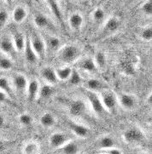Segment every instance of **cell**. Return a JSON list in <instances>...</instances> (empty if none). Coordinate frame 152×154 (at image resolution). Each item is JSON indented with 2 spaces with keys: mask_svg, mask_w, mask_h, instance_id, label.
Returning a JSON list of instances; mask_svg holds the SVG:
<instances>
[{
  "mask_svg": "<svg viewBox=\"0 0 152 154\" xmlns=\"http://www.w3.org/2000/svg\"><path fill=\"white\" fill-rule=\"evenodd\" d=\"M79 1H85V0H79Z\"/></svg>",
  "mask_w": 152,
  "mask_h": 154,
  "instance_id": "cell-46",
  "label": "cell"
},
{
  "mask_svg": "<svg viewBox=\"0 0 152 154\" xmlns=\"http://www.w3.org/2000/svg\"><path fill=\"white\" fill-rule=\"evenodd\" d=\"M73 69L69 65H63L55 69L58 81H68L72 74Z\"/></svg>",
  "mask_w": 152,
  "mask_h": 154,
  "instance_id": "cell-27",
  "label": "cell"
},
{
  "mask_svg": "<svg viewBox=\"0 0 152 154\" xmlns=\"http://www.w3.org/2000/svg\"><path fill=\"white\" fill-rule=\"evenodd\" d=\"M9 100V96L5 92L0 90V103H6Z\"/></svg>",
  "mask_w": 152,
  "mask_h": 154,
  "instance_id": "cell-39",
  "label": "cell"
},
{
  "mask_svg": "<svg viewBox=\"0 0 152 154\" xmlns=\"http://www.w3.org/2000/svg\"><path fill=\"white\" fill-rule=\"evenodd\" d=\"M10 18V15L8 13V11L4 9L0 10V30L6 25V23L8 22Z\"/></svg>",
  "mask_w": 152,
  "mask_h": 154,
  "instance_id": "cell-38",
  "label": "cell"
},
{
  "mask_svg": "<svg viewBox=\"0 0 152 154\" xmlns=\"http://www.w3.org/2000/svg\"><path fill=\"white\" fill-rule=\"evenodd\" d=\"M67 105L69 112L74 117H81L86 112V103L82 100H70Z\"/></svg>",
  "mask_w": 152,
  "mask_h": 154,
  "instance_id": "cell-14",
  "label": "cell"
},
{
  "mask_svg": "<svg viewBox=\"0 0 152 154\" xmlns=\"http://www.w3.org/2000/svg\"><path fill=\"white\" fill-rule=\"evenodd\" d=\"M68 140H70V139L65 133H63L62 131H56L50 135L49 144L52 148L60 149Z\"/></svg>",
  "mask_w": 152,
  "mask_h": 154,
  "instance_id": "cell-11",
  "label": "cell"
},
{
  "mask_svg": "<svg viewBox=\"0 0 152 154\" xmlns=\"http://www.w3.org/2000/svg\"><path fill=\"white\" fill-rule=\"evenodd\" d=\"M140 10L144 15L146 16H151L152 15V1L151 0H145L141 5Z\"/></svg>",
  "mask_w": 152,
  "mask_h": 154,
  "instance_id": "cell-37",
  "label": "cell"
},
{
  "mask_svg": "<svg viewBox=\"0 0 152 154\" xmlns=\"http://www.w3.org/2000/svg\"><path fill=\"white\" fill-rule=\"evenodd\" d=\"M10 82L14 88L15 92H18L20 94H26V89L28 80L25 75L20 72H15L12 74Z\"/></svg>",
  "mask_w": 152,
  "mask_h": 154,
  "instance_id": "cell-7",
  "label": "cell"
},
{
  "mask_svg": "<svg viewBox=\"0 0 152 154\" xmlns=\"http://www.w3.org/2000/svg\"><path fill=\"white\" fill-rule=\"evenodd\" d=\"M10 37H11V39H12V42H13L15 51L19 52V53L23 52L24 48H25L26 42H27V37L25 35L19 30L15 29L12 32Z\"/></svg>",
  "mask_w": 152,
  "mask_h": 154,
  "instance_id": "cell-16",
  "label": "cell"
},
{
  "mask_svg": "<svg viewBox=\"0 0 152 154\" xmlns=\"http://www.w3.org/2000/svg\"><path fill=\"white\" fill-rule=\"evenodd\" d=\"M137 154H150L147 152H138Z\"/></svg>",
  "mask_w": 152,
  "mask_h": 154,
  "instance_id": "cell-45",
  "label": "cell"
},
{
  "mask_svg": "<svg viewBox=\"0 0 152 154\" xmlns=\"http://www.w3.org/2000/svg\"><path fill=\"white\" fill-rule=\"evenodd\" d=\"M149 100L148 104L151 105V93H150V94H149V96H147V100Z\"/></svg>",
  "mask_w": 152,
  "mask_h": 154,
  "instance_id": "cell-43",
  "label": "cell"
},
{
  "mask_svg": "<svg viewBox=\"0 0 152 154\" xmlns=\"http://www.w3.org/2000/svg\"><path fill=\"white\" fill-rule=\"evenodd\" d=\"M103 154H107V153H106V152H104V153H103Z\"/></svg>",
  "mask_w": 152,
  "mask_h": 154,
  "instance_id": "cell-47",
  "label": "cell"
},
{
  "mask_svg": "<svg viewBox=\"0 0 152 154\" xmlns=\"http://www.w3.org/2000/svg\"><path fill=\"white\" fill-rule=\"evenodd\" d=\"M0 52L1 54H4L10 58L15 55L16 51L13 45L11 37L9 35L5 34L0 38Z\"/></svg>",
  "mask_w": 152,
  "mask_h": 154,
  "instance_id": "cell-10",
  "label": "cell"
},
{
  "mask_svg": "<svg viewBox=\"0 0 152 154\" xmlns=\"http://www.w3.org/2000/svg\"><path fill=\"white\" fill-rule=\"evenodd\" d=\"M48 4L50 5V8L53 11L56 17L62 20V14L60 10V6H59V0H47Z\"/></svg>",
  "mask_w": 152,
  "mask_h": 154,
  "instance_id": "cell-36",
  "label": "cell"
},
{
  "mask_svg": "<svg viewBox=\"0 0 152 154\" xmlns=\"http://www.w3.org/2000/svg\"><path fill=\"white\" fill-rule=\"evenodd\" d=\"M3 2H5V4H7V5H10L13 2V0H3Z\"/></svg>",
  "mask_w": 152,
  "mask_h": 154,
  "instance_id": "cell-44",
  "label": "cell"
},
{
  "mask_svg": "<svg viewBox=\"0 0 152 154\" xmlns=\"http://www.w3.org/2000/svg\"><path fill=\"white\" fill-rule=\"evenodd\" d=\"M117 101L118 105L122 109L127 112L134 111L138 107V99L137 95L132 93L123 92L117 95Z\"/></svg>",
  "mask_w": 152,
  "mask_h": 154,
  "instance_id": "cell-3",
  "label": "cell"
},
{
  "mask_svg": "<svg viewBox=\"0 0 152 154\" xmlns=\"http://www.w3.org/2000/svg\"><path fill=\"white\" fill-rule=\"evenodd\" d=\"M121 25L122 23H121V20H119V18H117L116 16H110L105 20L104 24L103 26L101 34L103 37L115 34L119 31Z\"/></svg>",
  "mask_w": 152,
  "mask_h": 154,
  "instance_id": "cell-6",
  "label": "cell"
},
{
  "mask_svg": "<svg viewBox=\"0 0 152 154\" xmlns=\"http://www.w3.org/2000/svg\"><path fill=\"white\" fill-rule=\"evenodd\" d=\"M23 53H24V57H25L27 63H28L29 65H35L38 62V60H40L38 55H36V53L34 52V50L32 49L27 37V42H26Z\"/></svg>",
  "mask_w": 152,
  "mask_h": 154,
  "instance_id": "cell-23",
  "label": "cell"
},
{
  "mask_svg": "<svg viewBox=\"0 0 152 154\" xmlns=\"http://www.w3.org/2000/svg\"><path fill=\"white\" fill-rule=\"evenodd\" d=\"M85 91H86L85 94H86L87 102L91 110L94 112V113L97 116H102L103 114H104L106 112V111L102 104L101 100L99 98L98 94L86 90H85Z\"/></svg>",
  "mask_w": 152,
  "mask_h": 154,
  "instance_id": "cell-5",
  "label": "cell"
},
{
  "mask_svg": "<svg viewBox=\"0 0 152 154\" xmlns=\"http://www.w3.org/2000/svg\"><path fill=\"white\" fill-rule=\"evenodd\" d=\"M82 50L76 45H66L57 50V59L64 65H70L81 59Z\"/></svg>",
  "mask_w": 152,
  "mask_h": 154,
  "instance_id": "cell-1",
  "label": "cell"
},
{
  "mask_svg": "<svg viewBox=\"0 0 152 154\" xmlns=\"http://www.w3.org/2000/svg\"><path fill=\"white\" fill-rule=\"evenodd\" d=\"M17 120L19 124L22 126H30L33 124V119L32 115L29 114L28 112H22L17 117Z\"/></svg>",
  "mask_w": 152,
  "mask_h": 154,
  "instance_id": "cell-34",
  "label": "cell"
},
{
  "mask_svg": "<svg viewBox=\"0 0 152 154\" xmlns=\"http://www.w3.org/2000/svg\"><path fill=\"white\" fill-rule=\"evenodd\" d=\"M97 146L99 148L103 150H108L116 147V140L112 137L111 135L105 134L100 137L97 140Z\"/></svg>",
  "mask_w": 152,
  "mask_h": 154,
  "instance_id": "cell-28",
  "label": "cell"
},
{
  "mask_svg": "<svg viewBox=\"0 0 152 154\" xmlns=\"http://www.w3.org/2000/svg\"><path fill=\"white\" fill-rule=\"evenodd\" d=\"M92 59H93V61L95 63L97 71L103 72L106 69L107 64H108V58H107L106 53L103 50H97Z\"/></svg>",
  "mask_w": 152,
  "mask_h": 154,
  "instance_id": "cell-19",
  "label": "cell"
},
{
  "mask_svg": "<svg viewBox=\"0 0 152 154\" xmlns=\"http://www.w3.org/2000/svg\"><path fill=\"white\" fill-rule=\"evenodd\" d=\"M40 84L39 80L36 79H33L28 81L27 89H26V95L27 100L30 102H33L39 98V93L40 89Z\"/></svg>",
  "mask_w": 152,
  "mask_h": 154,
  "instance_id": "cell-13",
  "label": "cell"
},
{
  "mask_svg": "<svg viewBox=\"0 0 152 154\" xmlns=\"http://www.w3.org/2000/svg\"><path fill=\"white\" fill-rule=\"evenodd\" d=\"M33 23L37 26V28H40L45 31H55L56 26L46 15L37 13L33 16Z\"/></svg>",
  "mask_w": 152,
  "mask_h": 154,
  "instance_id": "cell-9",
  "label": "cell"
},
{
  "mask_svg": "<svg viewBox=\"0 0 152 154\" xmlns=\"http://www.w3.org/2000/svg\"><path fill=\"white\" fill-rule=\"evenodd\" d=\"M78 68L80 71H83L87 73H94L97 71L93 59L91 57L81 58L78 60Z\"/></svg>",
  "mask_w": 152,
  "mask_h": 154,
  "instance_id": "cell-20",
  "label": "cell"
},
{
  "mask_svg": "<svg viewBox=\"0 0 152 154\" xmlns=\"http://www.w3.org/2000/svg\"><path fill=\"white\" fill-rule=\"evenodd\" d=\"M60 150L62 151V154H79L80 146L75 141L70 140L62 147H61Z\"/></svg>",
  "mask_w": 152,
  "mask_h": 154,
  "instance_id": "cell-29",
  "label": "cell"
},
{
  "mask_svg": "<svg viewBox=\"0 0 152 154\" xmlns=\"http://www.w3.org/2000/svg\"><path fill=\"white\" fill-rule=\"evenodd\" d=\"M107 154H123L122 152L120 149H118L117 147H113L110 149L106 150Z\"/></svg>",
  "mask_w": 152,
  "mask_h": 154,
  "instance_id": "cell-40",
  "label": "cell"
},
{
  "mask_svg": "<svg viewBox=\"0 0 152 154\" xmlns=\"http://www.w3.org/2000/svg\"><path fill=\"white\" fill-rule=\"evenodd\" d=\"M54 85H47L45 84L44 85H40V93H39V98L40 99H49L54 94Z\"/></svg>",
  "mask_w": 152,
  "mask_h": 154,
  "instance_id": "cell-31",
  "label": "cell"
},
{
  "mask_svg": "<svg viewBox=\"0 0 152 154\" xmlns=\"http://www.w3.org/2000/svg\"><path fill=\"white\" fill-rule=\"evenodd\" d=\"M5 141H4L3 140L0 139V152L5 149Z\"/></svg>",
  "mask_w": 152,
  "mask_h": 154,
  "instance_id": "cell-42",
  "label": "cell"
},
{
  "mask_svg": "<svg viewBox=\"0 0 152 154\" xmlns=\"http://www.w3.org/2000/svg\"><path fill=\"white\" fill-rule=\"evenodd\" d=\"M84 87H85V90H89L91 92H95V93H99L103 90L109 89L108 85L104 81H103L100 79L95 78V77H91V78L87 79L84 83Z\"/></svg>",
  "mask_w": 152,
  "mask_h": 154,
  "instance_id": "cell-8",
  "label": "cell"
},
{
  "mask_svg": "<svg viewBox=\"0 0 152 154\" xmlns=\"http://www.w3.org/2000/svg\"><path fill=\"white\" fill-rule=\"evenodd\" d=\"M122 137H123L124 140L129 144L138 143V142L142 141L143 138H144L142 132L137 128H130V129L125 130L122 134Z\"/></svg>",
  "mask_w": 152,
  "mask_h": 154,
  "instance_id": "cell-15",
  "label": "cell"
},
{
  "mask_svg": "<svg viewBox=\"0 0 152 154\" xmlns=\"http://www.w3.org/2000/svg\"><path fill=\"white\" fill-rule=\"evenodd\" d=\"M0 90L5 92L10 99H15V90L11 85L10 80L7 77H0Z\"/></svg>",
  "mask_w": 152,
  "mask_h": 154,
  "instance_id": "cell-25",
  "label": "cell"
},
{
  "mask_svg": "<svg viewBox=\"0 0 152 154\" xmlns=\"http://www.w3.org/2000/svg\"><path fill=\"white\" fill-rule=\"evenodd\" d=\"M40 145L36 140H28L22 146V154H40Z\"/></svg>",
  "mask_w": 152,
  "mask_h": 154,
  "instance_id": "cell-26",
  "label": "cell"
},
{
  "mask_svg": "<svg viewBox=\"0 0 152 154\" xmlns=\"http://www.w3.org/2000/svg\"><path fill=\"white\" fill-rule=\"evenodd\" d=\"M12 20L16 24H21L27 17V10L22 5H17L12 11Z\"/></svg>",
  "mask_w": 152,
  "mask_h": 154,
  "instance_id": "cell-21",
  "label": "cell"
},
{
  "mask_svg": "<svg viewBox=\"0 0 152 154\" xmlns=\"http://www.w3.org/2000/svg\"><path fill=\"white\" fill-rule=\"evenodd\" d=\"M45 44H46V50H50V51H57L62 47L61 39L54 35L53 33H46L43 37Z\"/></svg>",
  "mask_w": 152,
  "mask_h": 154,
  "instance_id": "cell-18",
  "label": "cell"
},
{
  "mask_svg": "<svg viewBox=\"0 0 152 154\" xmlns=\"http://www.w3.org/2000/svg\"><path fill=\"white\" fill-rule=\"evenodd\" d=\"M69 127H70V129L74 133V134L77 136L78 138H81V139H86L91 134L90 129L87 126H86L85 124L70 122Z\"/></svg>",
  "mask_w": 152,
  "mask_h": 154,
  "instance_id": "cell-17",
  "label": "cell"
},
{
  "mask_svg": "<svg viewBox=\"0 0 152 154\" xmlns=\"http://www.w3.org/2000/svg\"><path fill=\"white\" fill-rule=\"evenodd\" d=\"M68 82L71 85H74V86L81 85V83H82V77H81L79 70L73 69L71 76H70V78L68 79Z\"/></svg>",
  "mask_w": 152,
  "mask_h": 154,
  "instance_id": "cell-35",
  "label": "cell"
},
{
  "mask_svg": "<svg viewBox=\"0 0 152 154\" xmlns=\"http://www.w3.org/2000/svg\"><path fill=\"white\" fill-rule=\"evenodd\" d=\"M101 102L106 112H113L116 108L118 101H117V94H115L113 91L107 89L97 93Z\"/></svg>",
  "mask_w": 152,
  "mask_h": 154,
  "instance_id": "cell-4",
  "label": "cell"
},
{
  "mask_svg": "<svg viewBox=\"0 0 152 154\" xmlns=\"http://www.w3.org/2000/svg\"><path fill=\"white\" fill-rule=\"evenodd\" d=\"M30 43L32 49L34 50L36 55H38L39 59L44 58L46 55V47L43 36H41L38 32H32L30 35L27 37Z\"/></svg>",
  "mask_w": 152,
  "mask_h": 154,
  "instance_id": "cell-2",
  "label": "cell"
},
{
  "mask_svg": "<svg viewBox=\"0 0 152 154\" xmlns=\"http://www.w3.org/2000/svg\"><path fill=\"white\" fill-rule=\"evenodd\" d=\"M5 124H6V119L4 115L2 113H0V128L5 127Z\"/></svg>",
  "mask_w": 152,
  "mask_h": 154,
  "instance_id": "cell-41",
  "label": "cell"
},
{
  "mask_svg": "<svg viewBox=\"0 0 152 154\" xmlns=\"http://www.w3.org/2000/svg\"><path fill=\"white\" fill-rule=\"evenodd\" d=\"M84 24V17L79 12H74L68 17V25L72 31H80Z\"/></svg>",
  "mask_w": 152,
  "mask_h": 154,
  "instance_id": "cell-22",
  "label": "cell"
},
{
  "mask_svg": "<svg viewBox=\"0 0 152 154\" xmlns=\"http://www.w3.org/2000/svg\"><path fill=\"white\" fill-rule=\"evenodd\" d=\"M139 38L144 42H151L152 40V28L150 26H146L139 32Z\"/></svg>",
  "mask_w": 152,
  "mask_h": 154,
  "instance_id": "cell-33",
  "label": "cell"
},
{
  "mask_svg": "<svg viewBox=\"0 0 152 154\" xmlns=\"http://www.w3.org/2000/svg\"><path fill=\"white\" fill-rule=\"evenodd\" d=\"M40 124L46 129H51L53 126H55L56 123V117L54 116L53 113H51L50 112H45L40 115Z\"/></svg>",
  "mask_w": 152,
  "mask_h": 154,
  "instance_id": "cell-24",
  "label": "cell"
},
{
  "mask_svg": "<svg viewBox=\"0 0 152 154\" xmlns=\"http://www.w3.org/2000/svg\"><path fill=\"white\" fill-rule=\"evenodd\" d=\"M40 78L45 82V84L51 85H55L58 83V79L56 74L55 69L50 66H43L40 71Z\"/></svg>",
  "mask_w": 152,
  "mask_h": 154,
  "instance_id": "cell-12",
  "label": "cell"
},
{
  "mask_svg": "<svg viewBox=\"0 0 152 154\" xmlns=\"http://www.w3.org/2000/svg\"><path fill=\"white\" fill-rule=\"evenodd\" d=\"M105 11L102 7H97L95 10L91 12V18L97 23H101L105 20Z\"/></svg>",
  "mask_w": 152,
  "mask_h": 154,
  "instance_id": "cell-32",
  "label": "cell"
},
{
  "mask_svg": "<svg viewBox=\"0 0 152 154\" xmlns=\"http://www.w3.org/2000/svg\"><path fill=\"white\" fill-rule=\"evenodd\" d=\"M14 68V62L12 59L7 55L1 54L0 55V70L4 72L11 71Z\"/></svg>",
  "mask_w": 152,
  "mask_h": 154,
  "instance_id": "cell-30",
  "label": "cell"
}]
</instances>
